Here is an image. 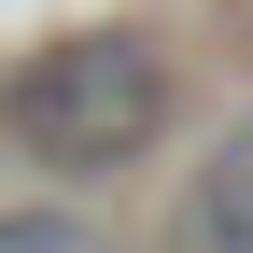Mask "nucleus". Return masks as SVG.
<instances>
[{"label":"nucleus","instance_id":"f03ea898","mask_svg":"<svg viewBox=\"0 0 253 253\" xmlns=\"http://www.w3.org/2000/svg\"><path fill=\"white\" fill-rule=\"evenodd\" d=\"M169 253H253V113L183 169V197H169Z\"/></svg>","mask_w":253,"mask_h":253},{"label":"nucleus","instance_id":"f257e3e1","mask_svg":"<svg viewBox=\"0 0 253 253\" xmlns=\"http://www.w3.org/2000/svg\"><path fill=\"white\" fill-rule=\"evenodd\" d=\"M28 169L84 183V169H126V155L169 126V56L141 42V28H71V42H42L14 71V99H0Z\"/></svg>","mask_w":253,"mask_h":253},{"label":"nucleus","instance_id":"7ed1b4c3","mask_svg":"<svg viewBox=\"0 0 253 253\" xmlns=\"http://www.w3.org/2000/svg\"><path fill=\"white\" fill-rule=\"evenodd\" d=\"M0 253H126L99 211H56V197H28V211H0Z\"/></svg>","mask_w":253,"mask_h":253}]
</instances>
